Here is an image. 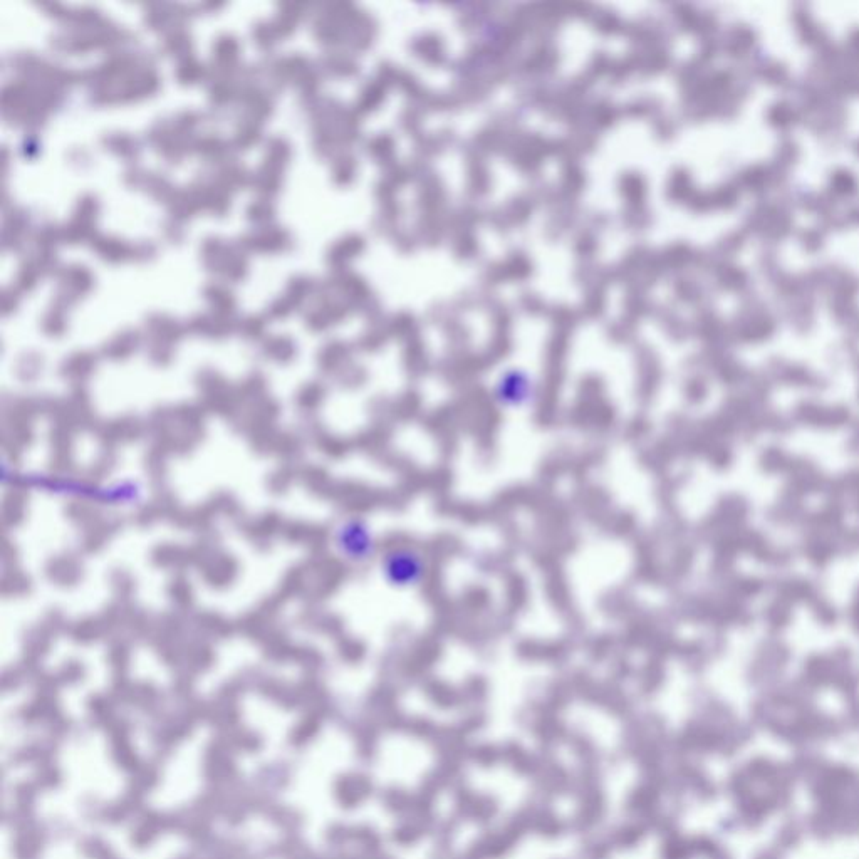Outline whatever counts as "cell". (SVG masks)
<instances>
[{"mask_svg":"<svg viewBox=\"0 0 859 859\" xmlns=\"http://www.w3.org/2000/svg\"><path fill=\"white\" fill-rule=\"evenodd\" d=\"M383 571L388 583L395 588H413L420 586L427 576V561L422 552L413 547H395L386 554Z\"/></svg>","mask_w":859,"mask_h":859,"instance_id":"cell-1","label":"cell"}]
</instances>
